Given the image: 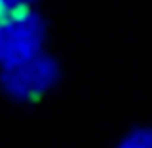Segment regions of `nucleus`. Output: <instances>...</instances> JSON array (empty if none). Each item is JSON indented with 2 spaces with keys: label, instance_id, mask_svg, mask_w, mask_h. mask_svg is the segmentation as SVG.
I'll return each mask as SVG.
<instances>
[{
  "label": "nucleus",
  "instance_id": "20e7f679",
  "mask_svg": "<svg viewBox=\"0 0 152 148\" xmlns=\"http://www.w3.org/2000/svg\"><path fill=\"white\" fill-rule=\"evenodd\" d=\"M37 0H0V10H21L33 8Z\"/></svg>",
  "mask_w": 152,
  "mask_h": 148
},
{
  "label": "nucleus",
  "instance_id": "f03ea898",
  "mask_svg": "<svg viewBox=\"0 0 152 148\" xmlns=\"http://www.w3.org/2000/svg\"><path fill=\"white\" fill-rule=\"evenodd\" d=\"M60 79V67L52 56L37 54L25 62L0 67V90L14 102H37L45 98Z\"/></svg>",
  "mask_w": 152,
  "mask_h": 148
},
{
  "label": "nucleus",
  "instance_id": "f257e3e1",
  "mask_svg": "<svg viewBox=\"0 0 152 148\" xmlns=\"http://www.w3.org/2000/svg\"><path fill=\"white\" fill-rule=\"evenodd\" d=\"M45 33V21L35 8L0 10V67L41 54Z\"/></svg>",
  "mask_w": 152,
  "mask_h": 148
},
{
  "label": "nucleus",
  "instance_id": "7ed1b4c3",
  "mask_svg": "<svg viewBox=\"0 0 152 148\" xmlns=\"http://www.w3.org/2000/svg\"><path fill=\"white\" fill-rule=\"evenodd\" d=\"M118 148H152V127H139L121 139Z\"/></svg>",
  "mask_w": 152,
  "mask_h": 148
}]
</instances>
